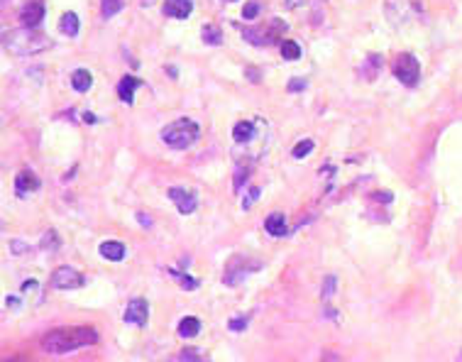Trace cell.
<instances>
[{
  "label": "cell",
  "mask_w": 462,
  "mask_h": 362,
  "mask_svg": "<svg viewBox=\"0 0 462 362\" xmlns=\"http://www.w3.org/2000/svg\"><path fill=\"white\" fill-rule=\"evenodd\" d=\"M98 330L91 325H64V328L49 330L42 338V350L49 355H66L79 348H88L98 343Z\"/></svg>",
  "instance_id": "1"
},
{
  "label": "cell",
  "mask_w": 462,
  "mask_h": 362,
  "mask_svg": "<svg viewBox=\"0 0 462 362\" xmlns=\"http://www.w3.org/2000/svg\"><path fill=\"white\" fill-rule=\"evenodd\" d=\"M3 44H6V49L10 54L32 57L52 47V39L34 28H20V30H12V32L3 34Z\"/></svg>",
  "instance_id": "2"
},
{
  "label": "cell",
  "mask_w": 462,
  "mask_h": 362,
  "mask_svg": "<svg viewBox=\"0 0 462 362\" xmlns=\"http://www.w3.org/2000/svg\"><path fill=\"white\" fill-rule=\"evenodd\" d=\"M199 135H201L199 123L191 118H179L161 130V140L172 150H186V147H191L199 140Z\"/></svg>",
  "instance_id": "3"
},
{
  "label": "cell",
  "mask_w": 462,
  "mask_h": 362,
  "mask_svg": "<svg viewBox=\"0 0 462 362\" xmlns=\"http://www.w3.org/2000/svg\"><path fill=\"white\" fill-rule=\"evenodd\" d=\"M262 270V262L254 260V257H245V254H232L225 265V272H223V284L228 287H237L242 281L248 279L250 274Z\"/></svg>",
  "instance_id": "4"
},
{
  "label": "cell",
  "mask_w": 462,
  "mask_h": 362,
  "mask_svg": "<svg viewBox=\"0 0 462 362\" xmlns=\"http://www.w3.org/2000/svg\"><path fill=\"white\" fill-rule=\"evenodd\" d=\"M286 32V22L281 20H272L269 25H264V28H245L242 30V34H245V39L248 42H252L254 47H267V44H274V42H284L281 39V34Z\"/></svg>",
  "instance_id": "5"
},
{
  "label": "cell",
  "mask_w": 462,
  "mask_h": 362,
  "mask_svg": "<svg viewBox=\"0 0 462 362\" xmlns=\"http://www.w3.org/2000/svg\"><path fill=\"white\" fill-rule=\"evenodd\" d=\"M394 74H396V79L403 83V86L414 88L416 83H419V79H421V64H419V59H416L414 54H401V57H396V64H394Z\"/></svg>",
  "instance_id": "6"
},
{
  "label": "cell",
  "mask_w": 462,
  "mask_h": 362,
  "mask_svg": "<svg viewBox=\"0 0 462 362\" xmlns=\"http://www.w3.org/2000/svg\"><path fill=\"white\" fill-rule=\"evenodd\" d=\"M86 284V276L81 274L74 267H57L52 272V287L61 289V292H69V289H81Z\"/></svg>",
  "instance_id": "7"
},
{
  "label": "cell",
  "mask_w": 462,
  "mask_h": 362,
  "mask_svg": "<svg viewBox=\"0 0 462 362\" xmlns=\"http://www.w3.org/2000/svg\"><path fill=\"white\" fill-rule=\"evenodd\" d=\"M169 199L174 201V205H177V211L181 213V216L194 213L196 205H199V196H196L194 191L181 189V186H174V189H169Z\"/></svg>",
  "instance_id": "8"
},
{
  "label": "cell",
  "mask_w": 462,
  "mask_h": 362,
  "mask_svg": "<svg viewBox=\"0 0 462 362\" xmlns=\"http://www.w3.org/2000/svg\"><path fill=\"white\" fill-rule=\"evenodd\" d=\"M44 20V6L42 0H30V3H25L20 10V22L22 28H34L37 30L39 25H42Z\"/></svg>",
  "instance_id": "9"
},
{
  "label": "cell",
  "mask_w": 462,
  "mask_h": 362,
  "mask_svg": "<svg viewBox=\"0 0 462 362\" xmlns=\"http://www.w3.org/2000/svg\"><path fill=\"white\" fill-rule=\"evenodd\" d=\"M147 319H150V303L145 299H132L125 308V323H132V325H145Z\"/></svg>",
  "instance_id": "10"
},
{
  "label": "cell",
  "mask_w": 462,
  "mask_h": 362,
  "mask_svg": "<svg viewBox=\"0 0 462 362\" xmlns=\"http://www.w3.org/2000/svg\"><path fill=\"white\" fill-rule=\"evenodd\" d=\"M37 189H39V177L32 172V169H22V172L15 177V191H17V196H20V199H22V196L34 194Z\"/></svg>",
  "instance_id": "11"
},
{
  "label": "cell",
  "mask_w": 462,
  "mask_h": 362,
  "mask_svg": "<svg viewBox=\"0 0 462 362\" xmlns=\"http://www.w3.org/2000/svg\"><path fill=\"white\" fill-rule=\"evenodd\" d=\"M161 12L167 17H174V20H186L194 12V0H164Z\"/></svg>",
  "instance_id": "12"
},
{
  "label": "cell",
  "mask_w": 462,
  "mask_h": 362,
  "mask_svg": "<svg viewBox=\"0 0 462 362\" xmlns=\"http://www.w3.org/2000/svg\"><path fill=\"white\" fill-rule=\"evenodd\" d=\"M142 86L140 79H134V76H123L118 83V96L123 103H128V105H132L134 103V91Z\"/></svg>",
  "instance_id": "13"
},
{
  "label": "cell",
  "mask_w": 462,
  "mask_h": 362,
  "mask_svg": "<svg viewBox=\"0 0 462 362\" xmlns=\"http://www.w3.org/2000/svg\"><path fill=\"white\" fill-rule=\"evenodd\" d=\"M264 230H267L272 238H284L286 232H289L284 213H269L267 221H264Z\"/></svg>",
  "instance_id": "14"
},
{
  "label": "cell",
  "mask_w": 462,
  "mask_h": 362,
  "mask_svg": "<svg viewBox=\"0 0 462 362\" xmlns=\"http://www.w3.org/2000/svg\"><path fill=\"white\" fill-rule=\"evenodd\" d=\"M98 252H101V257L103 260H108V262H123L125 245L118 243V240H106V243H101Z\"/></svg>",
  "instance_id": "15"
},
{
  "label": "cell",
  "mask_w": 462,
  "mask_h": 362,
  "mask_svg": "<svg viewBox=\"0 0 462 362\" xmlns=\"http://www.w3.org/2000/svg\"><path fill=\"white\" fill-rule=\"evenodd\" d=\"M252 137H254V123H250V120H242V123H237L235 128H232V140H235L237 145L252 142Z\"/></svg>",
  "instance_id": "16"
},
{
  "label": "cell",
  "mask_w": 462,
  "mask_h": 362,
  "mask_svg": "<svg viewBox=\"0 0 462 362\" xmlns=\"http://www.w3.org/2000/svg\"><path fill=\"white\" fill-rule=\"evenodd\" d=\"M71 86H74V91L79 93H86L88 88L93 86V76L88 69H76L74 74H71Z\"/></svg>",
  "instance_id": "17"
},
{
  "label": "cell",
  "mask_w": 462,
  "mask_h": 362,
  "mask_svg": "<svg viewBox=\"0 0 462 362\" xmlns=\"http://www.w3.org/2000/svg\"><path fill=\"white\" fill-rule=\"evenodd\" d=\"M379 69H382V57H379V54H370L365 59V64H362L360 74H362V79H367V81H374L376 71H379Z\"/></svg>",
  "instance_id": "18"
},
{
  "label": "cell",
  "mask_w": 462,
  "mask_h": 362,
  "mask_svg": "<svg viewBox=\"0 0 462 362\" xmlns=\"http://www.w3.org/2000/svg\"><path fill=\"white\" fill-rule=\"evenodd\" d=\"M177 330L181 338H196V335L201 333V321L196 319V316H186V319H181Z\"/></svg>",
  "instance_id": "19"
},
{
  "label": "cell",
  "mask_w": 462,
  "mask_h": 362,
  "mask_svg": "<svg viewBox=\"0 0 462 362\" xmlns=\"http://www.w3.org/2000/svg\"><path fill=\"white\" fill-rule=\"evenodd\" d=\"M79 15H76V12H64V15H61V20H59V28H61V32L66 34V37H76V34H79Z\"/></svg>",
  "instance_id": "20"
},
{
  "label": "cell",
  "mask_w": 462,
  "mask_h": 362,
  "mask_svg": "<svg viewBox=\"0 0 462 362\" xmlns=\"http://www.w3.org/2000/svg\"><path fill=\"white\" fill-rule=\"evenodd\" d=\"M201 37H203V42L210 44V47H218V44L223 42V32L215 22H205L203 30H201Z\"/></svg>",
  "instance_id": "21"
},
{
  "label": "cell",
  "mask_w": 462,
  "mask_h": 362,
  "mask_svg": "<svg viewBox=\"0 0 462 362\" xmlns=\"http://www.w3.org/2000/svg\"><path fill=\"white\" fill-rule=\"evenodd\" d=\"M169 274H172L174 279L179 281V287L186 289V292H194V289H199V284H201V281L196 279V276L183 274V272H179V270H169Z\"/></svg>",
  "instance_id": "22"
},
{
  "label": "cell",
  "mask_w": 462,
  "mask_h": 362,
  "mask_svg": "<svg viewBox=\"0 0 462 362\" xmlns=\"http://www.w3.org/2000/svg\"><path fill=\"white\" fill-rule=\"evenodd\" d=\"M279 49H281V57H284V59H289V61H296L299 57H301V47H299L294 39H284Z\"/></svg>",
  "instance_id": "23"
},
{
  "label": "cell",
  "mask_w": 462,
  "mask_h": 362,
  "mask_svg": "<svg viewBox=\"0 0 462 362\" xmlns=\"http://www.w3.org/2000/svg\"><path fill=\"white\" fill-rule=\"evenodd\" d=\"M123 8H125V0H103L101 12H103V17H113V15H118Z\"/></svg>",
  "instance_id": "24"
},
{
  "label": "cell",
  "mask_w": 462,
  "mask_h": 362,
  "mask_svg": "<svg viewBox=\"0 0 462 362\" xmlns=\"http://www.w3.org/2000/svg\"><path fill=\"white\" fill-rule=\"evenodd\" d=\"M313 147H316V142L313 140H301L299 145L291 150V154H294V159H301V157H308L313 152Z\"/></svg>",
  "instance_id": "25"
},
{
  "label": "cell",
  "mask_w": 462,
  "mask_h": 362,
  "mask_svg": "<svg viewBox=\"0 0 462 362\" xmlns=\"http://www.w3.org/2000/svg\"><path fill=\"white\" fill-rule=\"evenodd\" d=\"M179 357H181L183 362H208L205 360V352H201L199 348H186V350L179 352Z\"/></svg>",
  "instance_id": "26"
},
{
  "label": "cell",
  "mask_w": 462,
  "mask_h": 362,
  "mask_svg": "<svg viewBox=\"0 0 462 362\" xmlns=\"http://www.w3.org/2000/svg\"><path fill=\"white\" fill-rule=\"evenodd\" d=\"M59 245H61V240H59V235H57V230L44 232V238H42V248L44 250H57Z\"/></svg>",
  "instance_id": "27"
},
{
  "label": "cell",
  "mask_w": 462,
  "mask_h": 362,
  "mask_svg": "<svg viewBox=\"0 0 462 362\" xmlns=\"http://www.w3.org/2000/svg\"><path fill=\"white\" fill-rule=\"evenodd\" d=\"M248 323H250V319H248V316H235V319H232L228 325H230V330H235V333H240V330H245V328H248Z\"/></svg>",
  "instance_id": "28"
},
{
  "label": "cell",
  "mask_w": 462,
  "mask_h": 362,
  "mask_svg": "<svg viewBox=\"0 0 462 362\" xmlns=\"http://www.w3.org/2000/svg\"><path fill=\"white\" fill-rule=\"evenodd\" d=\"M335 284H338V281H335V276L330 274V276H325V287H323V301H328L330 296H333V292H335Z\"/></svg>",
  "instance_id": "29"
},
{
  "label": "cell",
  "mask_w": 462,
  "mask_h": 362,
  "mask_svg": "<svg viewBox=\"0 0 462 362\" xmlns=\"http://www.w3.org/2000/svg\"><path fill=\"white\" fill-rule=\"evenodd\" d=\"M257 12H259V3H254V0L242 8V17H245V20H254V17H257Z\"/></svg>",
  "instance_id": "30"
},
{
  "label": "cell",
  "mask_w": 462,
  "mask_h": 362,
  "mask_svg": "<svg viewBox=\"0 0 462 362\" xmlns=\"http://www.w3.org/2000/svg\"><path fill=\"white\" fill-rule=\"evenodd\" d=\"M306 79H291L289 81V91L291 93H299V91H306Z\"/></svg>",
  "instance_id": "31"
},
{
  "label": "cell",
  "mask_w": 462,
  "mask_h": 362,
  "mask_svg": "<svg viewBox=\"0 0 462 362\" xmlns=\"http://www.w3.org/2000/svg\"><path fill=\"white\" fill-rule=\"evenodd\" d=\"M257 196H259V189H250V194L245 196V201H242V208H245V211H248L250 205L254 203V199H257Z\"/></svg>",
  "instance_id": "32"
},
{
  "label": "cell",
  "mask_w": 462,
  "mask_h": 362,
  "mask_svg": "<svg viewBox=\"0 0 462 362\" xmlns=\"http://www.w3.org/2000/svg\"><path fill=\"white\" fill-rule=\"evenodd\" d=\"M321 362H340V357L335 355V352L328 350V352H323V355H321Z\"/></svg>",
  "instance_id": "33"
},
{
  "label": "cell",
  "mask_w": 462,
  "mask_h": 362,
  "mask_svg": "<svg viewBox=\"0 0 462 362\" xmlns=\"http://www.w3.org/2000/svg\"><path fill=\"white\" fill-rule=\"evenodd\" d=\"M3 362H30V360H27L25 355H12V357H6Z\"/></svg>",
  "instance_id": "34"
},
{
  "label": "cell",
  "mask_w": 462,
  "mask_h": 362,
  "mask_svg": "<svg viewBox=\"0 0 462 362\" xmlns=\"http://www.w3.org/2000/svg\"><path fill=\"white\" fill-rule=\"evenodd\" d=\"M299 6H303V0H286V8H291V10Z\"/></svg>",
  "instance_id": "35"
},
{
  "label": "cell",
  "mask_w": 462,
  "mask_h": 362,
  "mask_svg": "<svg viewBox=\"0 0 462 362\" xmlns=\"http://www.w3.org/2000/svg\"><path fill=\"white\" fill-rule=\"evenodd\" d=\"M22 250H25V245L17 243V240H12V252H22Z\"/></svg>",
  "instance_id": "36"
},
{
  "label": "cell",
  "mask_w": 462,
  "mask_h": 362,
  "mask_svg": "<svg viewBox=\"0 0 462 362\" xmlns=\"http://www.w3.org/2000/svg\"><path fill=\"white\" fill-rule=\"evenodd\" d=\"M83 120H86L88 125H93V123H96V115H93V113H86V115H83Z\"/></svg>",
  "instance_id": "37"
},
{
  "label": "cell",
  "mask_w": 462,
  "mask_h": 362,
  "mask_svg": "<svg viewBox=\"0 0 462 362\" xmlns=\"http://www.w3.org/2000/svg\"><path fill=\"white\" fill-rule=\"evenodd\" d=\"M248 76L252 79V81H259V76H257V71H254V69H248Z\"/></svg>",
  "instance_id": "38"
},
{
  "label": "cell",
  "mask_w": 462,
  "mask_h": 362,
  "mask_svg": "<svg viewBox=\"0 0 462 362\" xmlns=\"http://www.w3.org/2000/svg\"><path fill=\"white\" fill-rule=\"evenodd\" d=\"M8 306L17 308V296H8Z\"/></svg>",
  "instance_id": "39"
},
{
  "label": "cell",
  "mask_w": 462,
  "mask_h": 362,
  "mask_svg": "<svg viewBox=\"0 0 462 362\" xmlns=\"http://www.w3.org/2000/svg\"><path fill=\"white\" fill-rule=\"evenodd\" d=\"M169 362H183V360H181V357L177 355V357H174V360H169Z\"/></svg>",
  "instance_id": "40"
},
{
  "label": "cell",
  "mask_w": 462,
  "mask_h": 362,
  "mask_svg": "<svg viewBox=\"0 0 462 362\" xmlns=\"http://www.w3.org/2000/svg\"><path fill=\"white\" fill-rule=\"evenodd\" d=\"M457 362H462V350H460V355H457Z\"/></svg>",
  "instance_id": "41"
}]
</instances>
